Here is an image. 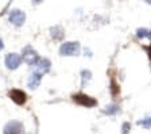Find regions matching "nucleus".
<instances>
[{"instance_id":"2eb2a0df","label":"nucleus","mask_w":151,"mask_h":134,"mask_svg":"<svg viewBox=\"0 0 151 134\" xmlns=\"http://www.w3.org/2000/svg\"><path fill=\"white\" fill-rule=\"evenodd\" d=\"M129 129H131L129 123H124V125H123V134H128Z\"/></svg>"},{"instance_id":"dca6fc26","label":"nucleus","mask_w":151,"mask_h":134,"mask_svg":"<svg viewBox=\"0 0 151 134\" xmlns=\"http://www.w3.org/2000/svg\"><path fill=\"white\" fill-rule=\"evenodd\" d=\"M146 50H147V53H148V57H150V61H151V46H148V48H146Z\"/></svg>"},{"instance_id":"ddd939ff","label":"nucleus","mask_w":151,"mask_h":134,"mask_svg":"<svg viewBox=\"0 0 151 134\" xmlns=\"http://www.w3.org/2000/svg\"><path fill=\"white\" fill-rule=\"evenodd\" d=\"M136 35H138V38H145V37H148V30L139 29L138 31H136Z\"/></svg>"},{"instance_id":"20e7f679","label":"nucleus","mask_w":151,"mask_h":134,"mask_svg":"<svg viewBox=\"0 0 151 134\" xmlns=\"http://www.w3.org/2000/svg\"><path fill=\"white\" fill-rule=\"evenodd\" d=\"M4 134H23V125L18 121H11L4 126Z\"/></svg>"},{"instance_id":"7ed1b4c3","label":"nucleus","mask_w":151,"mask_h":134,"mask_svg":"<svg viewBox=\"0 0 151 134\" xmlns=\"http://www.w3.org/2000/svg\"><path fill=\"white\" fill-rule=\"evenodd\" d=\"M9 22L12 23L15 26H22L26 20V14L20 10H12L9 12V16H8Z\"/></svg>"},{"instance_id":"1a4fd4ad","label":"nucleus","mask_w":151,"mask_h":134,"mask_svg":"<svg viewBox=\"0 0 151 134\" xmlns=\"http://www.w3.org/2000/svg\"><path fill=\"white\" fill-rule=\"evenodd\" d=\"M41 76L42 75H39L38 72H34V73L30 76V79H28V87L31 89H35L38 85H39V83H41Z\"/></svg>"},{"instance_id":"f8f14e48","label":"nucleus","mask_w":151,"mask_h":134,"mask_svg":"<svg viewBox=\"0 0 151 134\" xmlns=\"http://www.w3.org/2000/svg\"><path fill=\"white\" fill-rule=\"evenodd\" d=\"M117 111H119V107L115 106V104H111V106H108L107 109H105V112H107V114H116Z\"/></svg>"},{"instance_id":"f257e3e1","label":"nucleus","mask_w":151,"mask_h":134,"mask_svg":"<svg viewBox=\"0 0 151 134\" xmlns=\"http://www.w3.org/2000/svg\"><path fill=\"white\" fill-rule=\"evenodd\" d=\"M60 53L62 56H77L80 53V43L78 42H66L61 46Z\"/></svg>"},{"instance_id":"6e6552de","label":"nucleus","mask_w":151,"mask_h":134,"mask_svg":"<svg viewBox=\"0 0 151 134\" xmlns=\"http://www.w3.org/2000/svg\"><path fill=\"white\" fill-rule=\"evenodd\" d=\"M35 65H37V72H38L39 75L47 73V72L50 70V67H51L50 61L47 60V58H43V60H39Z\"/></svg>"},{"instance_id":"f03ea898","label":"nucleus","mask_w":151,"mask_h":134,"mask_svg":"<svg viewBox=\"0 0 151 134\" xmlns=\"http://www.w3.org/2000/svg\"><path fill=\"white\" fill-rule=\"evenodd\" d=\"M22 60H24L28 65H35L39 61V56L31 46H27V48H24V50L22 53Z\"/></svg>"},{"instance_id":"39448f33","label":"nucleus","mask_w":151,"mask_h":134,"mask_svg":"<svg viewBox=\"0 0 151 134\" xmlns=\"http://www.w3.org/2000/svg\"><path fill=\"white\" fill-rule=\"evenodd\" d=\"M73 100L81 106H85V107H93V106H96V100L88 95H84V93H77V95H74L73 96Z\"/></svg>"},{"instance_id":"f3484780","label":"nucleus","mask_w":151,"mask_h":134,"mask_svg":"<svg viewBox=\"0 0 151 134\" xmlns=\"http://www.w3.org/2000/svg\"><path fill=\"white\" fill-rule=\"evenodd\" d=\"M1 49H3V41L0 39V50H1Z\"/></svg>"},{"instance_id":"4468645a","label":"nucleus","mask_w":151,"mask_h":134,"mask_svg":"<svg viewBox=\"0 0 151 134\" xmlns=\"http://www.w3.org/2000/svg\"><path fill=\"white\" fill-rule=\"evenodd\" d=\"M82 85H84L85 84V80H86V81H88L89 79H91V76H92V73L91 72H89V70H82Z\"/></svg>"},{"instance_id":"a211bd4d","label":"nucleus","mask_w":151,"mask_h":134,"mask_svg":"<svg viewBox=\"0 0 151 134\" xmlns=\"http://www.w3.org/2000/svg\"><path fill=\"white\" fill-rule=\"evenodd\" d=\"M148 38L151 39V31H148Z\"/></svg>"},{"instance_id":"423d86ee","label":"nucleus","mask_w":151,"mask_h":134,"mask_svg":"<svg viewBox=\"0 0 151 134\" xmlns=\"http://www.w3.org/2000/svg\"><path fill=\"white\" fill-rule=\"evenodd\" d=\"M22 62V57L16 53H11V54H7L6 57V65L8 69H16V68L20 65Z\"/></svg>"},{"instance_id":"9b49d317","label":"nucleus","mask_w":151,"mask_h":134,"mask_svg":"<svg viewBox=\"0 0 151 134\" xmlns=\"http://www.w3.org/2000/svg\"><path fill=\"white\" fill-rule=\"evenodd\" d=\"M138 125L139 126H143V127H146V129L151 127V117H146V118L138 121Z\"/></svg>"},{"instance_id":"9d476101","label":"nucleus","mask_w":151,"mask_h":134,"mask_svg":"<svg viewBox=\"0 0 151 134\" xmlns=\"http://www.w3.org/2000/svg\"><path fill=\"white\" fill-rule=\"evenodd\" d=\"M51 37H53L54 39H61L63 37V30L62 27H60V26H57V27H54V29H51Z\"/></svg>"},{"instance_id":"0eeeda50","label":"nucleus","mask_w":151,"mask_h":134,"mask_svg":"<svg viewBox=\"0 0 151 134\" xmlns=\"http://www.w3.org/2000/svg\"><path fill=\"white\" fill-rule=\"evenodd\" d=\"M8 95L16 104H23L26 102V93L23 91H20V89H11Z\"/></svg>"}]
</instances>
